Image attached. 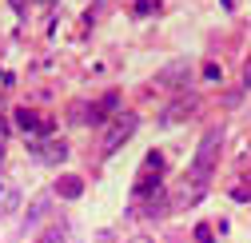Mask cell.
<instances>
[{
  "label": "cell",
  "mask_w": 251,
  "mask_h": 243,
  "mask_svg": "<svg viewBox=\"0 0 251 243\" xmlns=\"http://www.w3.org/2000/svg\"><path fill=\"white\" fill-rule=\"evenodd\" d=\"M219 144H224V132H219V128H211V132L200 140L196 160H192V168H187L183 184H179V192H176V207H192V203L207 192L211 171H215V160H219Z\"/></svg>",
  "instance_id": "obj_1"
},
{
  "label": "cell",
  "mask_w": 251,
  "mask_h": 243,
  "mask_svg": "<svg viewBox=\"0 0 251 243\" xmlns=\"http://www.w3.org/2000/svg\"><path fill=\"white\" fill-rule=\"evenodd\" d=\"M56 192L64 195V199H80V195H84V179H80V175H64V179L56 184Z\"/></svg>",
  "instance_id": "obj_7"
},
{
  "label": "cell",
  "mask_w": 251,
  "mask_h": 243,
  "mask_svg": "<svg viewBox=\"0 0 251 243\" xmlns=\"http://www.w3.org/2000/svg\"><path fill=\"white\" fill-rule=\"evenodd\" d=\"M136 112H124V116H116L112 124H108V132H104V156H116V151L128 144L132 136H136Z\"/></svg>",
  "instance_id": "obj_2"
},
{
  "label": "cell",
  "mask_w": 251,
  "mask_h": 243,
  "mask_svg": "<svg viewBox=\"0 0 251 243\" xmlns=\"http://www.w3.org/2000/svg\"><path fill=\"white\" fill-rule=\"evenodd\" d=\"M36 243H64V239H60V231H48V235H40Z\"/></svg>",
  "instance_id": "obj_9"
},
{
  "label": "cell",
  "mask_w": 251,
  "mask_h": 243,
  "mask_svg": "<svg viewBox=\"0 0 251 243\" xmlns=\"http://www.w3.org/2000/svg\"><path fill=\"white\" fill-rule=\"evenodd\" d=\"M192 112H196V96H179L172 108H164V116H160V120L172 128V124H179V120H183V116H192Z\"/></svg>",
  "instance_id": "obj_6"
},
{
  "label": "cell",
  "mask_w": 251,
  "mask_h": 243,
  "mask_svg": "<svg viewBox=\"0 0 251 243\" xmlns=\"http://www.w3.org/2000/svg\"><path fill=\"white\" fill-rule=\"evenodd\" d=\"M183 72H187V64H172V68H164L155 80H160V84H179V80H183Z\"/></svg>",
  "instance_id": "obj_8"
},
{
  "label": "cell",
  "mask_w": 251,
  "mask_h": 243,
  "mask_svg": "<svg viewBox=\"0 0 251 243\" xmlns=\"http://www.w3.org/2000/svg\"><path fill=\"white\" fill-rule=\"evenodd\" d=\"M224 8H235V0H224Z\"/></svg>",
  "instance_id": "obj_10"
},
{
  "label": "cell",
  "mask_w": 251,
  "mask_h": 243,
  "mask_svg": "<svg viewBox=\"0 0 251 243\" xmlns=\"http://www.w3.org/2000/svg\"><path fill=\"white\" fill-rule=\"evenodd\" d=\"M247 84H251V64H247Z\"/></svg>",
  "instance_id": "obj_12"
},
{
  "label": "cell",
  "mask_w": 251,
  "mask_h": 243,
  "mask_svg": "<svg viewBox=\"0 0 251 243\" xmlns=\"http://www.w3.org/2000/svg\"><path fill=\"white\" fill-rule=\"evenodd\" d=\"M32 151H36V160L40 164H60V160H68V144L64 140H32Z\"/></svg>",
  "instance_id": "obj_3"
},
{
  "label": "cell",
  "mask_w": 251,
  "mask_h": 243,
  "mask_svg": "<svg viewBox=\"0 0 251 243\" xmlns=\"http://www.w3.org/2000/svg\"><path fill=\"white\" fill-rule=\"evenodd\" d=\"M0 160H4V140H0Z\"/></svg>",
  "instance_id": "obj_11"
},
{
  "label": "cell",
  "mask_w": 251,
  "mask_h": 243,
  "mask_svg": "<svg viewBox=\"0 0 251 243\" xmlns=\"http://www.w3.org/2000/svg\"><path fill=\"white\" fill-rule=\"evenodd\" d=\"M16 207H20V192H16V184L0 175V219H4V216H12Z\"/></svg>",
  "instance_id": "obj_5"
},
{
  "label": "cell",
  "mask_w": 251,
  "mask_h": 243,
  "mask_svg": "<svg viewBox=\"0 0 251 243\" xmlns=\"http://www.w3.org/2000/svg\"><path fill=\"white\" fill-rule=\"evenodd\" d=\"M16 124H20L24 136H48V132H52V120H44V116H36V112H28V108H16Z\"/></svg>",
  "instance_id": "obj_4"
}]
</instances>
